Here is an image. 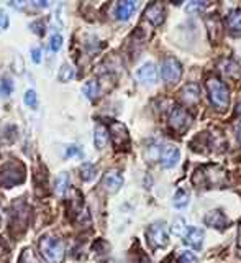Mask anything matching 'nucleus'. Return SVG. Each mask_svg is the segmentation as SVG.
<instances>
[{
    "label": "nucleus",
    "mask_w": 241,
    "mask_h": 263,
    "mask_svg": "<svg viewBox=\"0 0 241 263\" xmlns=\"http://www.w3.org/2000/svg\"><path fill=\"white\" fill-rule=\"evenodd\" d=\"M172 232H174V235H177V237H180V235H186V232H187V227H186V222H184V219H182V217L174 219V222H172Z\"/></svg>",
    "instance_id": "nucleus-26"
},
{
    "label": "nucleus",
    "mask_w": 241,
    "mask_h": 263,
    "mask_svg": "<svg viewBox=\"0 0 241 263\" xmlns=\"http://www.w3.org/2000/svg\"><path fill=\"white\" fill-rule=\"evenodd\" d=\"M225 23H227V28L230 30V33H233V35H241V10L239 8L228 13Z\"/></svg>",
    "instance_id": "nucleus-18"
},
{
    "label": "nucleus",
    "mask_w": 241,
    "mask_h": 263,
    "mask_svg": "<svg viewBox=\"0 0 241 263\" xmlns=\"http://www.w3.org/2000/svg\"><path fill=\"white\" fill-rule=\"evenodd\" d=\"M145 18L149 20L153 25H156V27H159V25H163L164 18H166V10H164V5L161 2H153L149 4L146 7L145 10Z\"/></svg>",
    "instance_id": "nucleus-11"
},
{
    "label": "nucleus",
    "mask_w": 241,
    "mask_h": 263,
    "mask_svg": "<svg viewBox=\"0 0 241 263\" xmlns=\"http://www.w3.org/2000/svg\"><path fill=\"white\" fill-rule=\"evenodd\" d=\"M74 76H76V71H74L72 66L64 64V66H61L59 74H57V79H59L61 82H69L71 79H74Z\"/></svg>",
    "instance_id": "nucleus-25"
},
{
    "label": "nucleus",
    "mask_w": 241,
    "mask_h": 263,
    "mask_svg": "<svg viewBox=\"0 0 241 263\" xmlns=\"http://www.w3.org/2000/svg\"><path fill=\"white\" fill-rule=\"evenodd\" d=\"M236 112H238V115H241V102H239L238 107H236Z\"/></svg>",
    "instance_id": "nucleus-38"
},
{
    "label": "nucleus",
    "mask_w": 241,
    "mask_h": 263,
    "mask_svg": "<svg viewBox=\"0 0 241 263\" xmlns=\"http://www.w3.org/2000/svg\"><path fill=\"white\" fill-rule=\"evenodd\" d=\"M82 92L86 94L87 99L94 101V99L98 96V84H97V81H94V79L87 81L86 84H84V87H82Z\"/></svg>",
    "instance_id": "nucleus-24"
},
{
    "label": "nucleus",
    "mask_w": 241,
    "mask_h": 263,
    "mask_svg": "<svg viewBox=\"0 0 241 263\" xmlns=\"http://www.w3.org/2000/svg\"><path fill=\"white\" fill-rule=\"evenodd\" d=\"M20 263H39V261L31 249H25L20 255Z\"/></svg>",
    "instance_id": "nucleus-27"
},
{
    "label": "nucleus",
    "mask_w": 241,
    "mask_h": 263,
    "mask_svg": "<svg viewBox=\"0 0 241 263\" xmlns=\"http://www.w3.org/2000/svg\"><path fill=\"white\" fill-rule=\"evenodd\" d=\"M218 69L225 74L227 78H231V79H238L241 76V66L235 63L233 60H230V58H225V60H222L218 63Z\"/></svg>",
    "instance_id": "nucleus-15"
},
{
    "label": "nucleus",
    "mask_w": 241,
    "mask_h": 263,
    "mask_svg": "<svg viewBox=\"0 0 241 263\" xmlns=\"http://www.w3.org/2000/svg\"><path fill=\"white\" fill-rule=\"evenodd\" d=\"M179 99H180V102L184 105L195 107L198 102H200V89H198L197 84H187V86H184L180 89Z\"/></svg>",
    "instance_id": "nucleus-10"
},
{
    "label": "nucleus",
    "mask_w": 241,
    "mask_h": 263,
    "mask_svg": "<svg viewBox=\"0 0 241 263\" xmlns=\"http://www.w3.org/2000/svg\"><path fill=\"white\" fill-rule=\"evenodd\" d=\"M209 5V2H189L187 4V10L189 12H200Z\"/></svg>",
    "instance_id": "nucleus-31"
},
{
    "label": "nucleus",
    "mask_w": 241,
    "mask_h": 263,
    "mask_svg": "<svg viewBox=\"0 0 241 263\" xmlns=\"http://www.w3.org/2000/svg\"><path fill=\"white\" fill-rule=\"evenodd\" d=\"M180 158V152H179V148L177 146H174V145H166L163 148V152L159 155V160H161V164L164 168H172V166H176L177 161Z\"/></svg>",
    "instance_id": "nucleus-12"
},
{
    "label": "nucleus",
    "mask_w": 241,
    "mask_h": 263,
    "mask_svg": "<svg viewBox=\"0 0 241 263\" xmlns=\"http://www.w3.org/2000/svg\"><path fill=\"white\" fill-rule=\"evenodd\" d=\"M109 130H107L104 125H97L95 127V135H94V142H95V146L98 150H102L105 148L107 142H109Z\"/></svg>",
    "instance_id": "nucleus-20"
},
{
    "label": "nucleus",
    "mask_w": 241,
    "mask_h": 263,
    "mask_svg": "<svg viewBox=\"0 0 241 263\" xmlns=\"http://www.w3.org/2000/svg\"><path fill=\"white\" fill-rule=\"evenodd\" d=\"M31 30H33V33H38V35H43V33H45V23L41 22V20L33 22V23H31Z\"/></svg>",
    "instance_id": "nucleus-33"
},
{
    "label": "nucleus",
    "mask_w": 241,
    "mask_h": 263,
    "mask_svg": "<svg viewBox=\"0 0 241 263\" xmlns=\"http://www.w3.org/2000/svg\"><path fill=\"white\" fill-rule=\"evenodd\" d=\"M136 78L138 81L145 82V84H154L157 79V72L153 63H146L136 71Z\"/></svg>",
    "instance_id": "nucleus-16"
},
{
    "label": "nucleus",
    "mask_w": 241,
    "mask_h": 263,
    "mask_svg": "<svg viewBox=\"0 0 241 263\" xmlns=\"http://www.w3.org/2000/svg\"><path fill=\"white\" fill-rule=\"evenodd\" d=\"M189 199H190V194L189 191H186V189H177V193L174 194V208H186V205L189 204Z\"/></svg>",
    "instance_id": "nucleus-22"
},
{
    "label": "nucleus",
    "mask_w": 241,
    "mask_h": 263,
    "mask_svg": "<svg viewBox=\"0 0 241 263\" xmlns=\"http://www.w3.org/2000/svg\"><path fill=\"white\" fill-rule=\"evenodd\" d=\"M38 250L48 263H63L66 257L64 243L53 237H43L38 243Z\"/></svg>",
    "instance_id": "nucleus-2"
},
{
    "label": "nucleus",
    "mask_w": 241,
    "mask_h": 263,
    "mask_svg": "<svg viewBox=\"0 0 241 263\" xmlns=\"http://www.w3.org/2000/svg\"><path fill=\"white\" fill-rule=\"evenodd\" d=\"M7 27H8V16L4 10H0V31L7 30Z\"/></svg>",
    "instance_id": "nucleus-34"
},
{
    "label": "nucleus",
    "mask_w": 241,
    "mask_h": 263,
    "mask_svg": "<svg viewBox=\"0 0 241 263\" xmlns=\"http://www.w3.org/2000/svg\"><path fill=\"white\" fill-rule=\"evenodd\" d=\"M31 60L35 63L41 61V48H31Z\"/></svg>",
    "instance_id": "nucleus-35"
},
{
    "label": "nucleus",
    "mask_w": 241,
    "mask_h": 263,
    "mask_svg": "<svg viewBox=\"0 0 241 263\" xmlns=\"http://www.w3.org/2000/svg\"><path fill=\"white\" fill-rule=\"evenodd\" d=\"M166 263H169V260H168V261H166Z\"/></svg>",
    "instance_id": "nucleus-39"
},
{
    "label": "nucleus",
    "mask_w": 241,
    "mask_h": 263,
    "mask_svg": "<svg viewBox=\"0 0 241 263\" xmlns=\"http://www.w3.org/2000/svg\"><path fill=\"white\" fill-rule=\"evenodd\" d=\"M109 134L112 137L113 146L117 148V150H128V146H130V135H128L127 127H125L122 122H110Z\"/></svg>",
    "instance_id": "nucleus-6"
},
{
    "label": "nucleus",
    "mask_w": 241,
    "mask_h": 263,
    "mask_svg": "<svg viewBox=\"0 0 241 263\" xmlns=\"http://www.w3.org/2000/svg\"><path fill=\"white\" fill-rule=\"evenodd\" d=\"M68 187H69V176H68V173H61L59 176L56 178L54 181V191L63 196L66 191H68Z\"/></svg>",
    "instance_id": "nucleus-21"
},
{
    "label": "nucleus",
    "mask_w": 241,
    "mask_h": 263,
    "mask_svg": "<svg viewBox=\"0 0 241 263\" xmlns=\"http://www.w3.org/2000/svg\"><path fill=\"white\" fill-rule=\"evenodd\" d=\"M184 242L192 247V249L198 250L204 243V232L197 227H189L184 235Z\"/></svg>",
    "instance_id": "nucleus-17"
},
{
    "label": "nucleus",
    "mask_w": 241,
    "mask_h": 263,
    "mask_svg": "<svg viewBox=\"0 0 241 263\" xmlns=\"http://www.w3.org/2000/svg\"><path fill=\"white\" fill-rule=\"evenodd\" d=\"M25 104L30 105V107L38 105V97H36L35 90H27V94H25Z\"/></svg>",
    "instance_id": "nucleus-30"
},
{
    "label": "nucleus",
    "mask_w": 241,
    "mask_h": 263,
    "mask_svg": "<svg viewBox=\"0 0 241 263\" xmlns=\"http://www.w3.org/2000/svg\"><path fill=\"white\" fill-rule=\"evenodd\" d=\"M192 183L197 187L202 189H213V187H223L227 183V171L218 164H205L195 170Z\"/></svg>",
    "instance_id": "nucleus-1"
},
{
    "label": "nucleus",
    "mask_w": 241,
    "mask_h": 263,
    "mask_svg": "<svg viewBox=\"0 0 241 263\" xmlns=\"http://www.w3.org/2000/svg\"><path fill=\"white\" fill-rule=\"evenodd\" d=\"M236 135H238V140H239V143H241V123L236 127Z\"/></svg>",
    "instance_id": "nucleus-37"
},
{
    "label": "nucleus",
    "mask_w": 241,
    "mask_h": 263,
    "mask_svg": "<svg viewBox=\"0 0 241 263\" xmlns=\"http://www.w3.org/2000/svg\"><path fill=\"white\" fill-rule=\"evenodd\" d=\"M135 10H136V2L127 0V2H118L117 10H115V15H117L118 20H128Z\"/></svg>",
    "instance_id": "nucleus-19"
},
{
    "label": "nucleus",
    "mask_w": 241,
    "mask_h": 263,
    "mask_svg": "<svg viewBox=\"0 0 241 263\" xmlns=\"http://www.w3.org/2000/svg\"><path fill=\"white\" fill-rule=\"evenodd\" d=\"M25 181V166L18 161L7 163L0 168V186L2 187H13L22 184Z\"/></svg>",
    "instance_id": "nucleus-4"
},
{
    "label": "nucleus",
    "mask_w": 241,
    "mask_h": 263,
    "mask_svg": "<svg viewBox=\"0 0 241 263\" xmlns=\"http://www.w3.org/2000/svg\"><path fill=\"white\" fill-rule=\"evenodd\" d=\"M192 123V117L184 110L182 107H172V110L169 114V127L177 132V134H184V132L190 127Z\"/></svg>",
    "instance_id": "nucleus-7"
},
{
    "label": "nucleus",
    "mask_w": 241,
    "mask_h": 263,
    "mask_svg": "<svg viewBox=\"0 0 241 263\" xmlns=\"http://www.w3.org/2000/svg\"><path fill=\"white\" fill-rule=\"evenodd\" d=\"M79 173H81V178L84 181H92L95 178V175H97V168H95V164H92V163H84L81 166Z\"/></svg>",
    "instance_id": "nucleus-23"
},
{
    "label": "nucleus",
    "mask_w": 241,
    "mask_h": 263,
    "mask_svg": "<svg viewBox=\"0 0 241 263\" xmlns=\"http://www.w3.org/2000/svg\"><path fill=\"white\" fill-rule=\"evenodd\" d=\"M123 184V176H122V173L118 170H110V171H107L104 178H102V183L101 186L104 187V191L107 193H117L118 189L122 187Z\"/></svg>",
    "instance_id": "nucleus-9"
},
{
    "label": "nucleus",
    "mask_w": 241,
    "mask_h": 263,
    "mask_svg": "<svg viewBox=\"0 0 241 263\" xmlns=\"http://www.w3.org/2000/svg\"><path fill=\"white\" fill-rule=\"evenodd\" d=\"M161 72H163V78L166 82H169V84H176L182 76V66L176 58L168 56V58H164V61H163Z\"/></svg>",
    "instance_id": "nucleus-8"
},
{
    "label": "nucleus",
    "mask_w": 241,
    "mask_h": 263,
    "mask_svg": "<svg viewBox=\"0 0 241 263\" xmlns=\"http://www.w3.org/2000/svg\"><path fill=\"white\" fill-rule=\"evenodd\" d=\"M61 46H63V36L61 35H53L51 41H49V48H51L53 51H57Z\"/></svg>",
    "instance_id": "nucleus-32"
},
{
    "label": "nucleus",
    "mask_w": 241,
    "mask_h": 263,
    "mask_svg": "<svg viewBox=\"0 0 241 263\" xmlns=\"http://www.w3.org/2000/svg\"><path fill=\"white\" fill-rule=\"evenodd\" d=\"M205 86H207V90H209L212 104L217 107L218 110H225L230 104V96H228L227 86L217 78H209L205 82Z\"/></svg>",
    "instance_id": "nucleus-3"
},
{
    "label": "nucleus",
    "mask_w": 241,
    "mask_h": 263,
    "mask_svg": "<svg viewBox=\"0 0 241 263\" xmlns=\"http://www.w3.org/2000/svg\"><path fill=\"white\" fill-rule=\"evenodd\" d=\"M238 247L241 249V222H239V226H238Z\"/></svg>",
    "instance_id": "nucleus-36"
},
{
    "label": "nucleus",
    "mask_w": 241,
    "mask_h": 263,
    "mask_svg": "<svg viewBox=\"0 0 241 263\" xmlns=\"http://www.w3.org/2000/svg\"><path fill=\"white\" fill-rule=\"evenodd\" d=\"M13 90V84H12V79L8 78H4L2 82H0V94L4 96H8Z\"/></svg>",
    "instance_id": "nucleus-28"
},
{
    "label": "nucleus",
    "mask_w": 241,
    "mask_h": 263,
    "mask_svg": "<svg viewBox=\"0 0 241 263\" xmlns=\"http://www.w3.org/2000/svg\"><path fill=\"white\" fill-rule=\"evenodd\" d=\"M179 263H198V258L192 252H182L179 255Z\"/></svg>",
    "instance_id": "nucleus-29"
},
{
    "label": "nucleus",
    "mask_w": 241,
    "mask_h": 263,
    "mask_svg": "<svg viewBox=\"0 0 241 263\" xmlns=\"http://www.w3.org/2000/svg\"><path fill=\"white\" fill-rule=\"evenodd\" d=\"M205 23H207V28H209V35H210V40L213 43H218L222 35H223V25H222V20L218 18L217 15H209L205 18Z\"/></svg>",
    "instance_id": "nucleus-14"
},
{
    "label": "nucleus",
    "mask_w": 241,
    "mask_h": 263,
    "mask_svg": "<svg viewBox=\"0 0 241 263\" xmlns=\"http://www.w3.org/2000/svg\"><path fill=\"white\" fill-rule=\"evenodd\" d=\"M146 238L153 249H159V247L168 245L169 237H168V227H166L164 222H154V224L149 226L146 230Z\"/></svg>",
    "instance_id": "nucleus-5"
},
{
    "label": "nucleus",
    "mask_w": 241,
    "mask_h": 263,
    "mask_svg": "<svg viewBox=\"0 0 241 263\" xmlns=\"http://www.w3.org/2000/svg\"><path fill=\"white\" fill-rule=\"evenodd\" d=\"M204 220H205V224L209 226V227H215V229H218V230H223V229H227L230 226V220L227 219V216L222 211H218V209L210 211L205 216Z\"/></svg>",
    "instance_id": "nucleus-13"
}]
</instances>
